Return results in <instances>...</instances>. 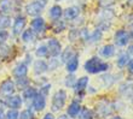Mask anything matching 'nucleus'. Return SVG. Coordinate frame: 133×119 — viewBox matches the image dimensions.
<instances>
[{
	"label": "nucleus",
	"instance_id": "1",
	"mask_svg": "<svg viewBox=\"0 0 133 119\" xmlns=\"http://www.w3.org/2000/svg\"><path fill=\"white\" fill-rule=\"evenodd\" d=\"M109 69V65L107 63H103L98 57H92L85 63V70L90 74H99L104 72Z\"/></svg>",
	"mask_w": 133,
	"mask_h": 119
},
{
	"label": "nucleus",
	"instance_id": "2",
	"mask_svg": "<svg viewBox=\"0 0 133 119\" xmlns=\"http://www.w3.org/2000/svg\"><path fill=\"white\" fill-rule=\"evenodd\" d=\"M66 101V91L64 89L57 90L52 96V101H51V109L52 112H58L65 106Z\"/></svg>",
	"mask_w": 133,
	"mask_h": 119
},
{
	"label": "nucleus",
	"instance_id": "3",
	"mask_svg": "<svg viewBox=\"0 0 133 119\" xmlns=\"http://www.w3.org/2000/svg\"><path fill=\"white\" fill-rule=\"evenodd\" d=\"M44 7L45 5L41 4L40 1L38 0H34V1H30L25 5L24 10H25V13L28 16H32V17H38L41 14V12L44 11Z\"/></svg>",
	"mask_w": 133,
	"mask_h": 119
},
{
	"label": "nucleus",
	"instance_id": "4",
	"mask_svg": "<svg viewBox=\"0 0 133 119\" xmlns=\"http://www.w3.org/2000/svg\"><path fill=\"white\" fill-rule=\"evenodd\" d=\"M16 91V84L11 78H7L0 84V96L1 98H9L15 94Z\"/></svg>",
	"mask_w": 133,
	"mask_h": 119
},
{
	"label": "nucleus",
	"instance_id": "5",
	"mask_svg": "<svg viewBox=\"0 0 133 119\" xmlns=\"http://www.w3.org/2000/svg\"><path fill=\"white\" fill-rule=\"evenodd\" d=\"M46 45H47V49H49V55L50 57L56 58V57H58L61 54V52H62V45H61V42L57 39H55V37L50 39Z\"/></svg>",
	"mask_w": 133,
	"mask_h": 119
},
{
	"label": "nucleus",
	"instance_id": "6",
	"mask_svg": "<svg viewBox=\"0 0 133 119\" xmlns=\"http://www.w3.org/2000/svg\"><path fill=\"white\" fill-rule=\"evenodd\" d=\"M27 24V19H25L24 16L22 14H18L17 17L15 18L14 21V25H12V34L16 36L21 35L23 30H24V27Z\"/></svg>",
	"mask_w": 133,
	"mask_h": 119
},
{
	"label": "nucleus",
	"instance_id": "7",
	"mask_svg": "<svg viewBox=\"0 0 133 119\" xmlns=\"http://www.w3.org/2000/svg\"><path fill=\"white\" fill-rule=\"evenodd\" d=\"M4 105H6L9 108H12V109H18L21 108L22 105H23V99H22L21 95H11L9 98L5 99L4 101Z\"/></svg>",
	"mask_w": 133,
	"mask_h": 119
},
{
	"label": "nucleus",
	"instance_id": "8",
	"mask_svg": "<svg viewBox=\"0 0 133 119\" xmlns=\"http://www.w3.org/2000/svg\"><path fill=\"white\" fill-rule=\"evenodd\" d=\"M112 111H114V107H112V105L110 102L102 101L99 104H97V113H99L101 117H103V118L110 116L112 113Z\"/></svg>",
	"mask_w": 133,
	"mask_h": 119
},
{
	"label": "nucleus",
	"instance_id": "9",
	"mask_svg": "<svg viewBox=\"0 0 133 119\" xmlns=\"http://www.w3.org/2000/svg\"><path fill=\"white\" fill-rule=\"evenodd\" d=\"M45 107H46V98L39 93L32 100V108L34 111H36V112H41V111L45 109Z\"/></svg>",
	"mask_w": 133,
	"mask_h": 119
},
{
	"label": "nucleus",
	"instance_id": "10",
	"mask_svg": "<svg viewBox=\"0 0 133 119\" xmlns=\"http://www.w3.org/2000/svg\"><path fill=\"white\" fill-rule=\"evenodd\" d=\"M114 40H115V43L117 46H126L130 41V34L126 31V30H117L115 33V36H114Z\"/></svg>",
	"mask_w": 133,
	"mask_h": 119
},
{
	"label": "nucleus",
	"instance_id": "11",
	"mask_svg": "<svg viewBox=\"0 0 133 119\" xmlns=\"http://www.w3.org/2000/svg\"><path fill=\"white\" fill-rule=\"evenodd\" d=\"M80 111H81V104L79 101H76V100H74V101L70 102V105L66 108V116L69 118H76L79 116Z\"/></svg>",
	"mask_w": 133,
	"mask_h": 119
},
{
	"label": "nucleus",
	"instance_id": "12",
	"mask_svg": "<svg viewBox=\"0 0 133 119\" xmlns=\"http://www.w3.org/2000/svg\"><path fill=\"white\" fill-rule=\"evenodd\" d=\"M45 19L42 17H40V16H38V17H35L34 19H33L32 22H30V27H32L33 31L34 33H38V34H40V33H42L44 30H45Z\"/></svg>",
	"mask_w": 133,
	"mask_h": 119
},
{
	"label": "nucleus",
	"instance_id": "13",
	"mask_svg": "<svg viewBox=\"0 0 133 119\" xmlns=\"http://www.w3.org/2000/svg\"><path fill=\"white\" fill-rule=\"evenodd\" d=\"M33 69H34V74L39 76V75H42V74H45L46 71H49V64L46 63L45 60L38 59L34 61Z\"/></svg>",
	"mask_w": 133,
	"mask_h": 119
},
{
	"label": "nucleus",
	"instance_id": "14",
	"mask_svg": "<svg viewBox=\"0 0 133 119\" xmlns=\"http://www.w3.org/2000/svg\"><path fill=\"white\" fill-rule=\"evenodd\" d=\"M28 74V65L25 63H19L15 66L14 71H12V75L14 77L16 78H21V77H25Z\"/></svg>",
	"mask_w": 133,
	"mask_h": 119
},
{
	"label": "nucleus",
	"instance_id": "15",
	"mask_svg": "<svg viewBox=\"0 0 133 119\" xmlns=\"http://www.w3.org/2000/svg\"><path fill=\"white\" fill-rule=\"evenodd\" d=\"M88 82H90V80H88L87 76H82L79 80H76L75 85H74V89L76 91V94H82L84 93V90L88 85Z\"/></svg>",
	"mask_w": 133,
	"mask_h": 119
},
{
	"label": "nucleus",
	"instance_id": "16",
	"mask_svg": "<svg viewBox=\"0 0 133 119\" xmlns=\"http://www.w3.org/2000/svg\"><path fill=\"white\" fill-rule=\"evenodd\" d=\"M79 14H80V9L77 6H70V7H68V9H65L63 12L64 18L68 19V21H73V19L77 18Z\"/></svg>",
	"mask_w": 133,
	"mask_h": 119
},
{
	"label": "nucleus",
	"instance_id": "17",
	"mask_svg": "<svg viewBox=\"0 0 133 119\" xmlns=\"http://www.w3.org/2000/svg\"><path fill=\"white\" fill-rule=\"evenodd\" d=\"M14 11V0H0V13L9 14Z\"/></svg>",
	"mask_w": 133,
	"mask_h": 119
},
{
	"label": "nucleus",
	"instance_id": "18",
	"mask_svg": "<svg viewBox=\"0 0 133 119\" xmlns=\"http://www.w3.org/2000/svg\"><path fill=\"white\" fill-rule=\"evenodd\" d=\"M120 93H121V95L125 96V98H128V99L132 98V95H133V83L132 82H126V83L121 84Z\"/></svg>",
	"mask_w": 133,
	"mask_h": 119
},
{
	"label": "nucleus",
	"instance_id": "19",
	"mask_svg": "<svg viewBox=\"0 0 133 119\" xmlns=\"http://www.w3.org/2000/svg\"><path fill=\"white\" fill-rule=\"evenodd\" d=\"M38 94H39L38 89L29 85V87H27L24 90H23V96H22V99H24V100H27V101H32L33 99H34Z\"/></svg>",
	"mask_w": 133,
	"mask_h": 119
},
{
	"label": "nucleus",
	"instance_id": "20",
	"mask_svg": "<svg viewBox=\"0 0 133 119\" xmlns=\"http://www.w3.org/2000/svg\"><path fill=\"white\" fill-rule=\"evenodd\" d=\"M65 64H66L65 69L68 72H70V74L75 72V71L77 70V67H79V58H77V54H75L73 58H70Z\"/></svg>",
	"mask_w": 133,
	"mask_h": 119
},
{
	"label": "nucleus",
	"instance_id": "21",
	"mask_svg": "<svg viewBox=\"0 0 133 119\" xmlns=\"http://www.w3.org/2000/svg\"><path fill=\"white\" fill-rule=\"evenodd\" d=\"M49 14L53 21H57V19H59V18L63 16V9H62L59 5H53V6L50 9Z\"/></svg>",
	"mask_w": 133,
	"mask_h": 119
},
{
	"label": "nucleus",
	"instance_id": "22",
	"mask_svg": "<svg viewBox=\"0 0 133 119\" xmlns=\"http://www.w3.org/2000/svg\"><path fill=\"white\" fill-rule=\"evenodd\" d=\"M35 39V33L33 31V29H25L22 33V41L25 42V43H29V42H33Z\"/></svg>",
	"mask_w": 133,
	"mask_h": 119
},
{
	"label": "nucleus",
	"instance_id": "23",
	"mask_svg": "<svg viewBox=\"0 0 133 119\" xmlns=\"http://www.w3.org/2000/svg\"><path fill=\"white\" fill-rule=\"evenodd\" d=\"M61 53H62V54H61V58H62V61H63V63H66L70 58H73V57L76 54L71 47H66L63 52H61Z\"/></svg>",
	"mask_w": 133,
	"mask_h": 119
},
{
	"label": "nucleus",
	"instance_id": "24",
	"mask_svg": "<svg viewBox=\"0 0 133 119\" xmlns=\"http://www.w3.org/2000/svg\"><path fill=\"white\" fill-rule=\"evenodd\" d=\"M79 119H95V112L90 108H81L80 113H79Z\"/></svg>",
	"mask_w": 133,
	"mask_h": 119
},
{
	"label": "nucleus",
	"instance_id": "25",
	"mask_svg": "<svg viewBox=\"0 0 133 119\" xmlns=\"http://www.w3.org/2000/svg\"><path fill=\"white\" fill-rule=\"evenodd\" d=\"M101 53L104 58H110V57H112L114 54H115V48H114V46L112 45H107L102 48Z\"/></svg>",
	"mask_w": 133,
	"mask_h": 119
},
{
	"label": "nucleus",
	"instance_id": "26",
	"mask_svg": "<svg viewBox=\"0 0 133 119\" xmlns=\"http://www.w3.org/2000/svg\"><path fill=\"white\" fill-rule=\"evenodd\" d=\"M128 61H130V54L123 53V54H121V55L117 58V61H116V64H117V66H119L120 69H122V67L126 66Z\"/></svg>",
	"mask_w": 133,
	"mask_h": 119
},
{
	"label": "nucleus",
	"instance_id": "27",
	"mask_svg": "<svg viewBox=\"0 0 133 119\" xmlns=\"http://www.w3.org/2000/svg\"><path fill=\"white\" fill-rule=\"evenodd\" d=\"M16 87H18V89H22L24 90L27 87H29V78L25 76V77H21V78H16Z\"/></svg>",
	"mask_w": 133,
	"mask_h": 119
},
{
	"label": "nucleus",
	"instance_id": "28",
	"mask_svg": "<svg viewBox=\"0 0 133 119\" xmlns=\"http://www.w3.org/2000/svg\"><path fill=\"white\" fill-rule=\"evenodd\" d=\"M11 25V18L7 14H0V29H7Z\"/></svg>",
	"mask_w": 133,
	"mask_h": 119
},
{
	"label": "nucleus",
	"instance_id": "29",
	"mask_svg": "<svg viewBox=\"0 0 133 119\" xmlns=\"http://www.w3.org/2000/svg\"><path fill=\"white\" fill-rule=\"evenodd\" d=\"M35 54L36 57H40V58H44V57L49 55V49H47V45H40L35 51Z\"/></svg>",
	"mask_w": 133,
	"mask_h": 119
},
{
	"label": "nucleus",
	"instance_id": "30",
	"mask_svg": "<svg viewBox=\"0 0 133 119\" xmlns=\"http://www.w3.org/2000/svg\"><path fill=\"white\" fill-rule=\"evenodd\" d=\"M52 29H53V31L55 33H61L65 29V24H64V22L57 19V21H55V23H53Z\"/></svg>",
	"mask_w": 133,
	"mask_h": 119
},
{
	"label": "nucleus",
	"instance_id": "31",
	"mask_svg": "<svg viewBox=\"0 0 133 119\" xmlns=\"http://www.w3.org/2000/svg\"><path fill=\"white\" fill-rule=\"evenodd\" d=\"M5 119H19V112H18V109L10 108L5 113Z\"/></svg>",
	"mask_w": 133,
	"mask_h": 119
},
{
	"label": "nucleus",
	"instance_id": "32",
	"mask_svg": "<svg viewBox=\"0 0 133 119\" xmlns=\"http://www.w3.org/2000/svg\"><path fill=\"white\" fill-rule=\"evenodd\" d=\"M19 119H34V113L30 108L23 109L21 113H19Z\"/></svg>",
	"mask_w": 133,
	"mask_h": 119
},
{
	"label": "nucleus",
	"instance_id": "33",
	"mask_svg": "<svg viewBox=\"0 0 133 119\" xmlns=\"http://www.w3.org/2000/svg\"><path fill=\"white\" fill-rule=\"evenodd\" d=\"M75 82H76V78H75L74 75H68L65 77V80H64V84H65V87H68V88H74Z\"/></svg>",
	"mask_w": 133,
	"mask_h": 119
},
{
	"label": "nucleus",
	"instance_id": "34",
	"mask_svg": "<svg viewBox=\"0 0 133 119\" xmlns=\"http://www.w3.org/2000/svg\"><path fill=\"white\" fill-rule=\"evenodd\" d=\"M9 36H10V34L6 29H0V45H4L9 40Z\"/></svg>",
	"mask_w": 133,
	"mask_h": 119
},
{
	"label": "nucleus",
	"instance_id": "35",
	"mask_svg": "<svg viewBox=\"0 0 133 119\" xmlns=\"http://www.w3.org/2000/svg\"><path fill=\"white\" fill-rule=\"evenodd\" d=\"M101 39H102V31L99 30V29H97L96 31H93V34L90 36V41H92V42L99 41Z\"/></svg>",
	"mask_w": 133,
	"mask_h": 119
},
{
	"label": "nucleus",
	"instance_id": "36",
	"mask_svg": "<svg viewBox=\"0 0 133 119\" xmlns=\"http://www.w3.org/2000/svg\"><path fill=\"white\" fill-rule=\"evenodd\" d=\"M50 89H51V84H44V85L40 88L39 93L46 98V96H49V94H50Z\"/></svg>",
	"mask_w": 133,
	"mask_h": 119
},
{
	"label": "nucleus",
	"instance_id": "37",
	"mask_svg": "<svg viewBox=\"0 0 133 119\" xmlns=\"http://www.w3.org/2000/svg\"><path fill=\"white\" fill-rule=\"evenodd\" d=\"M58 65H59V61L56 59V58H52V59L50 60V64H49V70L50 71H53L56 70L57 67H58Z\"/></svg>",
	"mask_w": 133,
	"mask_h": 119
},
{
	"label": "nucleus",
	"instance_id": "38",
	"mask_svg": "<svg viewBox=\"0 0 133 119\" xmlns=\"http://www.w3.org/2000/svg\"><path fill=\"white\" fill-rule=\"evenodd\" d=\"M127 70L131 75H133V59H131L128 63H127Z\"/></svg>",
	"mask_w": 133,
	"mask_h": 119
},
{
	"label": "nucleus",
	"instance_id": "39",
	"mask_svg": "<svg viewBox=\"0 0 133 119\" xmlns=\"http://www.w3.org/2000/svg\"><path fill=\"white\" fill-rule=\"evenodd\" d=\"M42 119H56V118H55V114H53L52 112H49L42 117Z\"/></svg>",
	"mask_w": 133,
	"mask_h": 119
},
{
	"label": "nucleus",
	"instance_id": "40",
	"mask_svg": "<svg viewBox=\"0 0 133 119\" xmlns=\"http://www.w3.org/2000/svg\"><path fill=\"white\" fill-rule=\"evenodd\" d=\"M0 119H5V112H4V108L0 106Z\"/></svg>",
	"mask_w": 133,
	"mask_h": 119
},
{
	"label": "nucleus",
	"instance_id": "41",
	"mask_svg": "<svg viewBox=\"0 0 133 119\" xmlns=\"http://www.w3.org/2000/svg\"><path fill=\"white\" fill-rule=\"evenodd\" d=\"M57 119H70V118H69L68 116H66V114H62V116H59Z\"/></svg>",
	"mask_w": 133,
	"mask_h": 119
},
{
	"label": "nucleus",
	"instance_id": "42",
	"mask_svg": "<svg viewBox=\"0 0 133 119\" xmlns=\"http://www.w3.org/2000/svg\"><path fill=\"white\" fill-rule=\"evenodd\" d=\"M128 54L133 55V45H131V46H130V48H128Z\"/></svg>",
	"mask_w": 133,
	"mask_h": 119
},
{
	"label": "nucleus",
	"instance_id": "43",
	"mask_svg": "<svg viewBox=\"0 0 133 119\" xmlns=\"http://www.w3.org/2000/svg\"><path fill=\"white\" fill-rule=\"evenodd\" d=\"M110 119H123L122 117H120V116H114L112 118H110Z\"/></svg>",
	"mask_w": 133,
	"mask_h": 119
},
{
	"label": "nucleus",
	"instance_id": "44",
	"mask_svg": "<svg viewBox=\"0 0 133 119\" xmlns=\"http://www.w3.org/2000/svg\"><path fill=\"white\" fill-rule=\"evenodd\" d=\"M130 37H132L133 39V29H132V31H131V34H130Z\"/></svg>",
	"mask_w": 133,
	"mask_h": 119
},
{
	"label": "nucleus",
	"instance_id": "45",
	"mask_svg": "<svg viewBox=\"0 0 133 119\" xmlns=\"http://www.w3.org/2000/svg\"><path fill=\"white\" fill-rule=\"evenodd\" d=\"M131 100H132V102H133V95H132V98H131Z\"/></svg>",
	"mask_w": 133,
	"mask_h": 119
},
{
	"label": "nucleus",
	"instance_id": "46",
	"mask_svg": "<svg viewBox=\"0 0 133 119\" xmlns=\"http://www.w3.org/2000/svg\"><path fill=\"white\" fill-rule=\"evenodd\" d=\"M56 1H63V0H56Z\"/></svg>",
	"mask_w": 133,
	"mask_h": 119
}]
</instances>
